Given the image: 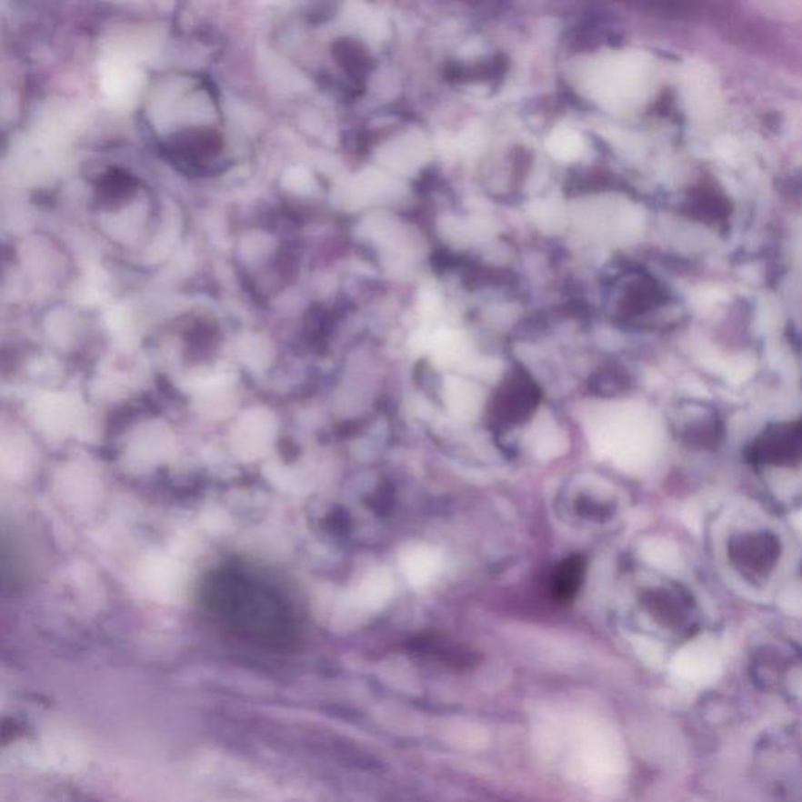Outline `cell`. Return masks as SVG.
Wrapping results in <instances>:
<instances>
[{"mask_svg": "<svg viewBox=\"0 0 802 802\" xmlns=\"http://www.w3.org/2000/svg\"><path fill=\"white\" fill-rule=\"evenodd\" d=\"M697 533L707 583L724 602L769 608L801 572L802 547L786 519L740 486L707 505Z\"/></svg>", "mask_w": 802, "mask_h": 802, "instance_id": "cell-1", "label": "cell"}, {"mask_svg": "<svg viewBox=\"0 0 802 802\" xmlns=\"http://www.w3.org/2000/svg\"><path fill=\"white\" fill-rule=\"evenodd\" d=\"M196 597L212 617L240 632L281 638L294 630V615L283 594L237 567L209 572L199 583Z\"/></svg>", "mask_w": 802, "mask_h": 802, "instance_id": "cell-2", "label": "cell"}, {"mask_svg": "<svg viewBox=\"0 0 802 802\" xmlns=\"http://www.w3.org/2000/svg\"><path fill=\"white\" fill-rule=\"evenodd\" d=\"M760 777L771 790L791 802H802V734L779 730L757 751Z\"/></svg>", "mask_w": 802, "mask_h": 802, "instance_id": "cell-3", "label": "cell"}, {"mask_svg": "<svg viewBox=\"0 0 802 802\" xmlns=\"http://www.w3.org/2000/svg\"><path fill=\"white\" fill-rule=\"evenodd\" d=\"M585 576V561L572 556L561 563L552 578V594L558 602H569L578 593Z\"/></svg>", "mask_w": 802, "mask_h": 802, "instance_id": "cell-4", "label": "cell"}, {"mask_svg": "<svg viewBox=\"0 0 802 802\" xmlns=\"http://www.w3.org/2000/svg\"><path fill=\"white\" fill-rule=\"evenodd\" d=\"M535 394L533 387L526 385L524 381H515V385L506 386V389L500 396V407L506 418H519L530 413L535 405Z\"/></svg>", "mask_w": 802, "mask_h": 802, "instance_id": "cell-5", "label": "cell"}]
</instances>
